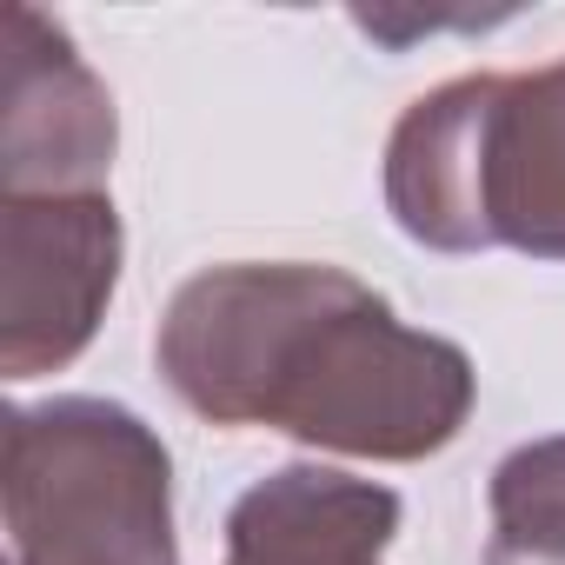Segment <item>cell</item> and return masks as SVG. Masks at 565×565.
I'll use <instances>...</instances> for the list:
<instances>
[{
  "label": "cell",
  "instance_id": "cell-1",
  "mask_svg": "<svg viewBox=\"0 0 565 565\" xmlns=\"http://www.w3.org/2000/svg\"><path fill=\"white\" fill-rule=\"evenodd\" d=\"M167 386L213 426H273L347 459H426L472 413V360L340 266H206L160 320Z\"/></svg>",
  "mask_w": 565,
  "mask_h": 565
},
{
  "label": "cell",
  "instance_id": "cell-2",
  "mask_svg": "<svg viewBox=\"0 0 565 565\" xmlns=\"http://www.w3.org/2000/svg\"><path fill=\"white\" fill-rule=\"evenodd\" d=\"M386 206L439 253L565 259V61L466 74L413 100L386 147Z\"/></svg>",
  "mask_w": 565,
  "mask_h": 565
},
{
  "label": "cell",
  "instance_id": "cell-3",
  "mask_svg": "<svg viewBox=\"0 0 565 565\" xmlns=\"http://www.w3.org/2000/svg\"><path fill=\"white\" fill-rule=\"evenodd\" d=\"M8 565H180L173 459L114 399H47L8 419Z\"/></svg>",
  "mask_w": 565,
  "mask_h": 565
},
{
  "label": "cell",
  "instance_id": "cell-4",
  "mask_svg": "<svg viewBox=\"0 0 565 565\" xmlns=\"http://www.w3.org/2000/svg\"><path fill=\"white\" fill-rule=\"evenodd\" d=\"M120 279V213L107 193L0 200V373H61L100 327Z\"/></svg>",
  "mask_w": 565,
  "mask_h": 565
},
{
  "label": "cell",
  "instance_id": "cell-5",
  "mask_svg": "<svg viewBox=\"0 0 565 565\" xmlns=\"http://www.w3.org/2000/svg\"><path fill=\"white\" fill-rule=\"evenodd\" d=\"M114 167V94L74 54L67 28L0 8V180L8 200L100 193Z\"/></svg>",
  "mask_w": 565,
  "mask_h": 565
},
{
  "label": "cell",
  "instance_id": "cell-6",
  "mask_svg": "<svg viewBox=\"0 0 565 565\" xmlns=\"http://www.w3.org/2000/svg\"><path fill=\"white\" fill-rule=\"evenodd\" d=\"M393 532L399 492L333 466H287L226 512L220 565H386Z\"/></svg>",
  "mask_w": 565,
  "mask_h": 565
},
{
  "label": "cell",
  "instance_id": "cell-7",
  "mask_svg": "<svg viewBox=\"0 0 565 565\" xmlns=\"http://www.w3.org/2000/svg\"><path fill=\"white\" fill-rule=\"evenodd\" d=\"M486 565H565V433L499 459Z\"/></svg>",
  "mask_w": 565,
  "mask_h": 565
}]
</instances>
